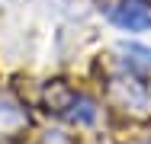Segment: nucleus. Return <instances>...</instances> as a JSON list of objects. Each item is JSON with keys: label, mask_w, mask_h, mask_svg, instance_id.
Masks as SVG:
<instances>
[{"label": "nucleus", "mask_w": 151, "mask_h": 144, "mask_svg": "<svg viewBox=\"0 0 151 144\" xmlns=\"http://www.w3.org/2000/svg\"><path fill=\"white\" fill-rule=\"evenodd\" d=\"M113 19H116V26L122 29H148L151 26V6L145 0H122L119 6L113 10Z\"/></svg>", "instance_id": "obj_1"}]
</instances>
